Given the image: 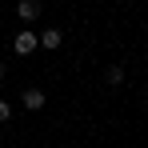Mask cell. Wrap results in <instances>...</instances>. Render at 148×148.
<instances>
[{
	"mask_svg": "<svg viewBox=\"0 0 148 148\" xmlns=\"http://www.w3.org/2000/svg\"><path fill=\"white\" fill-rule=\"evenodd\" d=\"M44 92H40V88H24V92H20V104H24L28 112H40V108H44Z\"/></svg>",
	"mask_w": 148,
	"mask_h": 148,
	"instance_id": "cell-1",
	"label": "cell"
},
{
	"mask_svg": "<svg viewBox=\"0 0 148 148\" xmlns=\"http://www.w3.org/2000/svg\"><path fill=\"white\" fill-rule=\"evenodd\" d=\"M36 44H40V36H36V32H20V36L12 40V48L20 52V56H28V52H36Z\"/></svg>",
	"mask_w": 148,
	"mask_h": 148,
	"instance_id": "cell-2",
	"label": "cell"
},
{
	"mask_svg": "<svg viewBox=\"0 0 148 148\" xmlns=\"http://www.w3.org/2000/svg\"><path fill=\"white\" fill-rule=\"evenodd\" d=\"M40 44H44V48H60V44H64V32H60V28H44V32H40Z\"/></svg>",
	"mask_w": 148,
	"mask_h": 148,
	"instance_id": "cell-3",
	"label": "cell"
},
{
	"mask_svg": "<svg viewBox=\"0 0 148 148\" xmlns=\"http://www.w3.org/2000/svg\"><path fill=\"white\" fill-rule=\"evenodd\" d=\"M16 12H20V20H36L40 16V0H20Z\"/></svg>",
	"mask_w": 148,
	"mask_h": 148,
	"instance_id": "cell-4",
	"label": "cell"
},
{
	"mask_svg": "<svg viewBox=\"0 0 148 148\" xmlns=\"http://www.w3.org/2000/svg\"><path fill=\"white\" fill-rule=\"evenodd\" d=\"M104 80H108V84H120V80H124V68H120V64H108Z\"/></svg>",
	"mask_w": 148,
	"mask_h": 148,
	"instance_id": "cell-5",
	"label": "cell"
},
{
	"mask_svg": "<svg viewBox=\"0 0 148 148\" xmlns=\"http://www.w3.org/2000/svg\"><path fill=\"white\" fill-rule=\"evenodd\" d=\"M8 116H12V104H8V100H0V124L8 120Z\"/></svg>",
	"mask_w": 148,
	"mask_h": 148,
	"instance_id": "cell-6",
	"label": "cell"
},
{
	"mask_svg": "<svg viewBox=\"0 0 148 148\" xmlns=\"http://www.w3.org/2000/svg\"><path fill=\"white\" fill-rule=\"evenodd\" d=\"M0 80H4V64H0Z\"/></svg>",
	"mask_w": 148,
	"mask_h": 148,
	"instance_id": "cell-7",
	"label": "cell"
}]
</instances>
